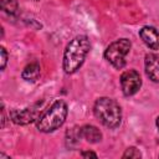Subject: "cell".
Here are the masks:
<instances>
[{"label":"cell","instance_id":"6da1fadb","mask_svg":"<svg viewBox=\"0 0 159 159\" xmlns=\"http://www.w3.org/2000/svg\"><path fill=\"white\" fill-rule=\"evenodd\" d=\"M89 48L91 43L86 35H78L73 37L67 43L63 52V71L67 75L77 72L83 65Z\"/></svg>","mask_w":159,"mask_h":159},{"label":"cell","instance_id":"7a4b0ae2","mask_svg":"<svg viewBox=\"0 0 159 159\" xmlns=\"http://www.w3.org/2000/svg\"><path fill=\"white\" fill-rule=\"evenodd\" d=\"M68 108L65 101H55L46 112H43L36 120V128L42 133H51L58 129L66 120Z\"/></svg>","mask_w":159,"mask_h":159},{"label":"cell","instance_id":"3957f363","mask_svg":"<svg viewBox=\"0 0 159 159\" xmlns=\"http://www.w3.org/2000/svg\"><path fill=\"white\" fill-rule=\"evenodd\" d=\"M96 118L108 128H117L122 122V109L117 101L109 97H101L93 106Z\"/></svg>","mask_w":159,"mask_h":159},{"label":"cell","instance_id":"277c9868","mask_svg":"<svg viewBox=\"0 0 159 159\" xmlns=\"http://www.w3.org/2000/svg\"><path fill=\"white\" fill-rule=\"evenodd\" d=\"M132 42L128 39H119L106 48L104 58L116 68L120 70L125 66V57L129 53Z\"/></svg>","mask_w":159,"mask_h":159},{"label":"cell","instance_id":"5b68a950","mask_svg":"<svg viewBox=\"0 0 159 159\" xmlns=\"http://www.w3.org/2000/svg\"><path fill=\"white\" fill-rule=\"evenodd\" d=\"M40 113H41V103L39 102L24 109H12L10 112V118L15 124L26 125L31 122L37 120L40 117Z\"/></svg>","mask_w":159,"mask_h":159},{"label":"cell","instance_id":"8992f818","mask_svg":"<svg viewBox=\"0 0 159 159\" xmlns=\"http://www.w3.org/2000/svg\"><path fill=\"white\" fill-rule=\"evenodd\" d=\"M142 86L140 75L135 70H128L122 73L120 76V87L122 92L125 97L135 94Z\"/></svg>","mask_w":159,"mask_h":159},{"label":"cell","instance_id":"52a82bcc","mask_svg":"<svg viewBox=\"0 0 159 159\" xmlns=\"http://www.w3.org/2000/svg\"><path fill=\"white\" fill-rule=\"evenodd\" d=\"M142 41L152 50H159V32L153 26H144L139 30Z\"/></svg>","mask_w":159,"mask_h":159},{"label":"cell","instance_id":"ba28073f","mask_svg":"<svg viewBox=\"0 0 159 159\" xmlns=\"http://www.w3.org/2000/svg\"><path fill=\"white\" fill-rule=\"evenodd\" d=\"M145 73L153 82H159V56L154 53H147L144 60Z\"/></svg>","mask_w":159,"mask_h":159},{"label":"cell","instance_id":"9c48e42d","mask_svg":"<svg viewBox=\"0 0 159 159\" xmlns=\"http://www.w3.org/2000/svg\"><path fill=\"white\" fill-rule=\"evenodd\" d=\"M81 132H82V138H84L88 143H98L102 140V133L94 125L86 124L81 127Z\"/></svg>","mask_w":159,"mask_h":159},{"label":"cell","instance_id":"30bf717a","mask_svg":"<svg viewBox=\"0 0 159 159\" xmlns=\"http://www.w3.org/2000/svg\"><path fill=\"white\" fill-rule=\"evenodd\" d=\"M82 138V132L81 128L75 125L71 129L66 132V147L68 149H75L80 144V140Z\"/></svg>","mask_w":159,"mask_h":159},{"label":"cell","instance_id":"8fae6325","mask_svg":"<svg viewBox=\"0 0 159 159\" xmlns=\"http://www.w3.org/2000/svg\"><path fill=\"white\" fill-rule=\"evenodd\" d=\"M40 71H41L40 65L36 63V62H32V63L27 65V66L22 70L21 77H22L25 81H32V82H34V81H36V80L39 78Z\"/></svg>","mask_w":159,"mask_h":159},{"label":"cell","instance_id":"7c38bea8","mask_svg":"<svg viewBox=\"0 0 159 159\" xmlns=\"http://www.w3.org/2000/svg\"><path fill=\"white\" fill-rule=\"evenodd\" d=\"M0 7L4 12H6L9 15H16V12L19 10V4L16 0H1Z\"/></svg>","mask_w":159,"mask_h":159},{"label":"cell","instance_id":"4fadbf2b","mask_svg":"<svg viewBox=\"0 0 159 159\" xmlns=\"http://www.w3.org/2000/svg\"><path fill=\"white\" fill-rule=\"evenodd\" d=\"M142 157V154H140V152L137 149V148H134V147H130V148H128L125 152H124V154L122 155V158L123 159H132V158H140Z\"/></svg>","mask_w":159,"mask_h":159},{"label":"cell","instance_id":"5bb4252c","mask_svg":"<svg viewBox=\"0 0 159 159\" xmlns=\"http://www.w3.org/2000/svg\"><path fill=\"white\" fill-rule=\"evenodd\" d=\"M0 60H1V70H5L6 67V62H7V52L5 50V47H0Z\"/></svg>","mask_w":159,"mask_h":159},{"label":"cell","instance_id":"9a60e30c","mask_svg":"<svg viewBox=\"0 0 159 159\" xmlns=\"http://www.w3.org/2000/svg\"><path fill=\"white\" fill-rule=\"evenodd\" d=\"M81 155H82L83 158H89V157H92V158H97V154H96L94 152H89V150H87V152H82Z\"/></svg>","mask_w":159,"mask_h":159},{"label":"cell","instance_id":"2e32d148","mask_svg":"<svg viewBox=\"0 0 159 159\" xmlns=\"http://www.w3.org/2000/svg\"><path fill=\"white\" fill-rule=\"evenodd\" d=\"M155 124H157V128H158V130H159V117L157 118V120H155Z\"/></svg>","mask_w":159,"mask_h":159}]
</instances>
